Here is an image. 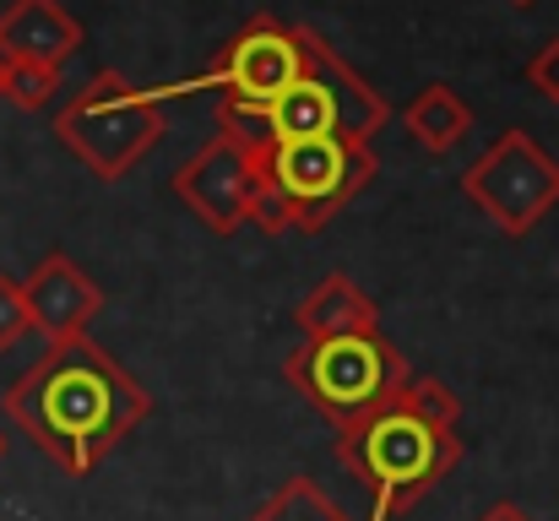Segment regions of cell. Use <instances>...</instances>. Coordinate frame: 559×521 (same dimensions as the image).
Segmentation results:
<instances>
[{
  "label": "cell",
  "instance_id": "obj_1",
  "mask_svg": "<svg viewBox=\"0 0 559 521\" xmlns=\"http://www.w3.org/2000/svg\"><path fill=\"white\" fill-rule=\"evenodd\" d=\"M153 396L93 338H60L5 386V418L71 478L93 473L142 418Z\"/></svg>",
  "mask_w": 559,
  "mask_h": 521
},
{
  "label": "cell",
  "instance_id": "obj_2",
  "mask_svg": "<svg viewBox=\"0 0 559 521\" xmlns=\"http://www.w3.org/2000/svg\"><path fill=\"white\" fill-rule=\"evenodd\" d=\"M337 457L370 495L374 521L402 517L429 500L462 462V402L445 380L413 375L391 407L354 429H337Z\"/></svg>",
  "mask_w": 559,
  "mask_h": 521
},
{
  "label": "cell",
  "instance_id": "obj_3",
  "mask_svg": "<svg viewBox=\"0 0 559 521\" xmlns=\"http://www.w3.org/2000/svg\"><path fill=\"white\" fill-rule=\"evenodd\" d=\"M255 206L250 223L266 234H321L374 179V147L348 137H294L255 147Z\"/></svg>",
  "mask_w": 559,
  "mask_h": 521
},
{
  "label": "cell",
  "instance_id": "obj_4",
  "mask_svg": "<svg viewBox=\"0 0 559 521\" xmlns=\"http://www.w3.org/2000/svg\"><path fill=\"white\" fill-rule=\"evenodd\" d=\"M391 104L374 93L370 82L321 38L310 33V66L305 76L266 109L255 115H234L217 109V126L228 137H239L245 147H266V142H294V137H348V142H374V131H385Z\"/></svg>",
  "mask_w": 559,
  "mask_h": 521
},
{
  "label": "cell",
  "instance_id": "obj_5",
  "mask_svg": "<svg viewBox=\"0 0 559 521\" xmlns=\"http://www.w3.org/2000/svg\"><path fill=\"white\" fill-rule=\"evenodd\" d=\"M283 380L321 418H332V429H354L402 396L413 369H407L402 347L374 327V332H354V338L299 343L283 358Z\"/></svg>",
  "mask_w": 559,
  "mask_h": 521
},
{
  "label": "cell",
  "instance_id": "obj_6",
  "mask_svg": "<svg viewBox=\"0 0 559 521\" xmlns=\"http://www.w3.org/2000/svg\"><path fill=\"white\" fill-rule=\"evenodd\" d=\"M55 137L93 179L115 185V179H126L136 169L153 153V142L164 137V109H158V93L136 87L131 76L98 71L55 115Z\"/></svg>",
  "mask_w": 559,
  "mask_h": 521
},
{
  "label": "cell",
  "instance_id": "obj_7",
  "mask_svg": "<svg viewBox=\"0 0 559 521\" xmlns=\"http://www.w3.org/2000/svg\"><path fill=\"white\" fill-rule=\"evenodd\" d=\"M462 196L506 239H527L559 206V164L527 131H506L484 147V158L473 169L462 174Z\"/></svg>",
  "mask_w": 559,
  "mask_h": 521
},
{
  "label": "cell",
  "instance_id": "obj_8",
  "mask_svg": "<svg viewBox=\"0 0 559 521\" xmlns=\"http://www.w3.org/2000/svg\"><path fill=\"white\" fill-rule=\"evenodd\" d=\"M305 66H310V27H294V22H277L272 11H261L223 44V55L206 71V87L223 93V109L255 115V109L277 104L305 76Z\"/></svg>",
  "mask_w": 559,
  "mask_h": 521
},
{
  "label": "cell",
  "instance_id": "obj_9",
  "mask_svg": "<svg viewBox=\"0 0 559 521\" xmlns=\"http://www.w3.org/2000/svg\"><path fill=\"white\" fill-rule=\"evenodd\" d=\"M255 147H245L239 137L217 131L195 158L180 164L175 174V196L186 201V212L212 228V234H239L250 223V206H255Z\"/></svg>",
  "mask_w": 559,
  "mask_h": 521
},
{
  "label": "cell",
  "instance_id": "obj_10",
  "mask_svg": "<svg viewBox=\"0 0 559 521\" xmlns=\"http://www.w3.org/2000/svg\"><path fill=\"white\" fill-rule=\"evenodd\" d=\"M22 305H27V327H38L49 343H60V338H87V327L104 310V294L71 256L55 250L22 283Z\"/></svg>",
  "mask_w": 559,
  "mask_h": 521
},
{
  "label": "cell",
  "instance_id": "obj_11",
  "mask_svg": "<svg viewBox=\"0 0 559 521\" xmlns=\"http://www.w3.org/2000/svg\"><path fill=\"white\" fill-rule=\"evenodd\" d=\"M87 44L82 22L60 0H11L0 11V66H66Z\"/></svg>",
  "mask_w": 559,
  "mask_h": 521
},
{
  "label": "cell",
  "instance_id": "obj_12",
  "mask_svg": "<svg viewBox=\"0 0 559 521\" xmlns=\"http://www.w3.org/2000/svg\"><path fill=\"white\" fill-rule=\"evenodd\" d=\"M294 327L305 332V343H316V338H354V332H374L380 327V305L348 272H332V277H321L299 299Z\"/></svg>",
  "mask_w": 559,
  "mask_h": 521
},
{
  "label": "cell",
  "instance_id": "obj_13",
  "mask_svg": "<svg viewBox=\"0 0 559 521\" xmlns=\"http://www.w3.org/2000/svg\"><path fill=\"white\" fill-rule=\"evenodd\" d=\"M402 126H407V137L424 147V153H451L467 131H473V109L462 104V93L456 87H445V82H435V87H424L407 109H402Z\"/></svg>",
  "mask_w": 559,
  "mask_h": 521
},
{
  "label": "cell",
  "instance_id": "obj_14",
  "mask_svg": "<svg viewBox=\"0 0 559 521\" xmlns=\"http://www.w3.org/2000/svg\"><path fill=\"white\" fill-rule=\"evenodd\" d=\"M250 521H354L316 478H288Z\"/></svg>",
  "mask_w": 559,
  "mask_h": 521
},
{
  "label": "cell",
  "instance_id": "obj_15",
  "mask_svg": "<svg viewBox=\"0 0 559 521\" xmlns=\"http://www.w3.org/2000/svg\"><path fill=\"white\" fill-rule=\"evenodd\" d=\"M60 93V71L55 66H0V98L16 109H44Z\"/></svg>",
  "mask_w": 559,
  "mask_h": 521
},
{
  "label": "cell",
  "instance_id": "obj_16",
  "mask_svg": "<svg viewBox=\"0 0 559 521\" xmlns=\"http://www.w3.org/2000/svg\"><path fill=\"white\" fill-rule=\"evenodd\" d=\"M33 327H27V305H22V283L16 277H5L0 272V353L5 347H16L27 338Z\"/></svg>",
  "mask_w": 559,
  "mask_h": 521
},
{
  "label": "cell",
  "instance_id": "obj_17",
  "mask_svg": "<svg viewBox=\"0 0 559 521\" xmlns=\"http://www.w3.org/2000/svg\"><path fill=\"white\" fill-rule=\"evenodd\" d=\"M527 87H533L544 104H559V38H549V44L527 60Z\"/></svg>",
  "mask_w": 559,
  "mask_h": 521
},
{
  "label": "cell",
  "instance_id": "obj_18",
  "mask_svg": "<svg viewBox=\"0 0 559 521\" xmlns=\"http://www.w3.org/2000/svg\"><path fill=\"white\" fill-rule=\"evenodd\" d=\"M478 521H533V517H527L522 506H511V500H500V506H489V511H484V517H478Z\"/></svg>",
  "mask_w": 559,
  "mask_h": 521
},
{
  "label": "cell",
  "instance_id": "obj_19",
  "mask_svg": "<svg viewBox=\"0 0 559 521\" xmlns=\"http://www.w3.org/2000/svg\"><path fill=\"white\" fill-rule=\"evenodd\" d=\"M511 5H533V0H511Z\"/></svg>",
  "mask_w": 559,
  "mask_h": 521
},
{
  "label": "cell",
  "instance_id": "obj_20",
  "mask_svg": "<svg viewBox=\"0 0 559 521\" xmlns=\"http://www.w3.org/2000/svg\"><path fill=\"white\" fill-rule=\"evenodd\" d=\"M0 457H5V435H0Z\"/></svg>",
  "mask_w": 559,
  "mask_h": 521
}]
</instances>
